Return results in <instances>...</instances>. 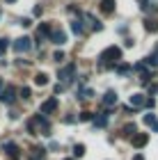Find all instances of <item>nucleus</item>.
<instances>
[{
	"label": "nucleus",
	"instance_id": "f257e3e1",
	"mask_svg": "<svg viewBox=\"0 0 158 160\" xmlns=\"http://www.w3.org/2000/svg\"><path fill=\"white\" fill-rule=\"evenodd\" d=\"M37 128H41V135H51V123H48V119L44 114H34V117L28 121V130H30V133H34Z\"/></svg>",
	"mask_w": 158,
	"mask_h": 160
},
{
	"label": "nucleus",
	"instance_id": "f03ea898",
	"mask_svg": "<svg viewBox=\"0 0 158 160\" xmlns=\"http://www.w3.org/2000/svg\"><path fill=\"white\" fill-rule=\"evenodd\" d=\"M119 60H121V48L119 46H110L101 53V62H105V64H117Z\"/></svg>",
	"mask_w": 158,
	"mask_h": 160
},
{
	"label": "nucleus",
	"instance_id": "7ed1b4c3",
	"mask_svg": "<svg viewBox=\"0 0 158 160\" xmlns=\"http://www.w3.org/2000/svg\"><path fill=\"white\" fill-rule=\"evenodd\" d=\"M12 48L16 50V53H25V50L32 48V39L30 37H21V39H16V41L12 43Z\"/></svg>",
	"mask_w": 158,
	"mask_h": 160
},
{
	"label": "nucleus",
	"instance_id": "20e7f679",
	"mask_svg": "<svg viewBox=\"0 0 158 160\" xmlns=\"http://www.w3.org/2000/svg\"><path fill=\"white\" fill-rule=\"evenodd\" d=\"M57 105H60V103H57V98H55V96H51L48 101H44V103H41L39 110H41V114L46 117V114H51V112H55V110H57Z\"/></svg>",
	"mask_w": 158,
	"mask_h": 160
},
{
	"label": "nucleus",
	"instance_id": "39448f33",
	"mask_svg": "<svg viewBox=\"0 0 158 160\" xmlns=\"http://www.w3.org/2000/svg\"><path fill=\"white\" fill-rule=\"evenodd\" d=\"M57 76H60V80H64V82H67V80L71 82V80H74V76H76V64H69V67H64Z\"/></svg>",
	"mask_w": 158,
	"mask_h": 160
},
{
	"label": "nucleus",
	"instance_id": "423d86ee",
	"mask_svg": "<svg viewBox=\"0 0 158 160\" xmlns=\"http://www.w3.org/2000/svg\"><path fill=\"white\" fill-rule=\"evenodd\" d=\"M131 142H133V147H135V149H142V147H147L149 135H147V133H138V135H133V137H131Z\"/></svg>",
	"mask_w": 158,
	"mask_h": 160
},
{
	"label": "nucleus",
	"instance_id": "0eeeda50",
	"mask_svg": "<svg viewBox=\"0 0 158 160\" xmlns=\"http://www.w3.org/2000/svg\"><path fill=\"white\" fill-rule=\"evenodd\" d=\"M3 149L7 151V156H9L12 160H18V158H21V151H18V147H16V144H14V142H7V144H5Z\"/></svg>",
	"mask_w": 158,
	"mask_h": 160
},
{
	"label": "nucleus",
	"instance_id": "6e6552de",
	"mask_svg": "<svg viewBox=\"0 0 158 160\" xmlns=\"http://www.w3.org/2000/svg\"><path fill=\"white\" fill-rule=\"evenodd\" d=\"M14 98H16V89H14V87H7V89L0 94V101H5V103H14Z\"/></svg>",
	"mask_w": 158,
	"mask_h": 160
},
{
	"label": "nucleus",
	"instance_id": "1a4fd4ad",
	"mask_svg": "<svg viewBox=\"0 0 158 160\" xmlns=\"http://www.w3.org/2000/svg\"><path fill=\"white\" fill-rule=\"evenodd\" d=\"M48 39H51L53 43H57V46H62V43L67 41V34H64L62 30H53V32H51V37H48Z\"/></svg>",
	"mask_w": 158,
	"mask_h": 160
},
{
	"label": "nucleus",
	"instance_id": "9d476101",
	"mask_svg": "<svg viewBox=\"0 0 158 160\" xmlns=\"http://www.w3.org/2000/svg\"><path fill=\"white\" fill-rule=\"evenodd\" d=\"M85 21H87V23H89V28H92V30H94V32H101V30H103V25L99 23V21H96L94 16H92V14H85Z\"/></svg>",
	"mask_w": 158,
	"mask_h": 160
},
{
	"label": "nucleus",
	"instance_id": "9b49d317",
	"mask_svg": "<svg viewBox=\"0 0 158 160\" xmlns=\"http://www.w3.org/2000/svg\"><path fill=\"white\" fill-rule=\"evenodd\" d=\"M99 9H101L103 14H112V12H115V0H101Z\"/></svg>",
	"mask_w": 158,
	"mask_h": 160
},
{
	"label": "nucleus",
	"instance_id": "f8f14e48",
	"mask_svg": "<svg viewBox=\"0 0 158 160\" xmlns=\"http://www.w3.org/2000/svg\"><path fill=\"white\" fill-rule=\"evenodd\" d=\"M94 126H96V128H105V126H108V112L96 114V117H94Z\"/></svg>",
	"mask_w": 158,
	"mask_h": 160
},
{
	"label": "nucleus",
	"instance_id": "ddd939ff",
	"mask_svg": "<svg viewBox=\"0 0 158 160\" xmlns=\"http://www.w3.org/2000/svg\"><path fill=\"white\" fill-rule=\"evenodd\" d=\"M145 96H142V94H133V96H131V108H142V105H145Z\"/></svg>",
	"mask_w": 158,
	"mask_h": 160
},
{
	"label": "nucleus",
	"instance_id": "4468645a",
	"mask_svg": "<svg viewBox=\"0 0 158 160\" xmlns=\"http://www.w3.org/2000/svg\"><path fill=\"white\" fill-rule=\"evenodd\" d=\"M103 103H105L108 108H110V105H115V103H117V94H115L112 89H110V92H105V96H103Z\"/></svg>",
	"mask_w": 158,
	"mask_h": 160
},
{
	"label": "nucleus",
	"instance_id": "2eb2a0df",
	"mask_svg": "<svg viewBox=\"0 0 158 160\" xmlns=\"http://www.w3.org/2000/svg\"><path fill=\"white\" fill-rule=\"evenodd\" d=\"M34 85H37V87H46L48 85V76L46 73H37V76H34Z\"/></svg>",
	"mask_w": 158,
	"mask_h": 160
},
{
	"label": "nucleus",
	"instance_id": "dca6fc26",
	"mask_svg": "<svg viewBox=\"0 0 158 160\" xmlns=\"http://www.w3.org/2000/svg\"><path fill=\"white\" fill-rule=\"evenodd\" d=\"M51 25H48V23H41L39 25V37H51Z\"/></svg>",
	"mask_w": 158,
	"mask_h": 160
},
{
	"label": "nucleus",
	"instance_id": "f3484780",
	"mask_svg": "<svg viewBox=\"0 0 158 160\" xmlns=\"http://www.w3.org/2000/svg\"><path fill=\"white\" fill-rule=\"evenodd\" d=\"M121 133H124L126 137H133L135 135V123H126V126L121 128Z\"/></svg>",
	"mask_w": 158,
	"mask_h": 160
},
{
	"label": "nucleus",
	"instance_id": "a211bd4d",
	"mask_svg": "<svg viewBox=\"0 0 158 160\" xmlns=\"http://www.w3.org/2000/svg\"><path fill=\"white\" fill-rule=\"evenodd\" d=\"M145 28H147V32H158V23H156V21H151V18L145 21Z\"/></svg>",
	"mask_w": 158,
	"mask_h": 160
},
{
	"label": "nucleus",
	"instance_id": "6ab92c4d",
	"mask_svg": "<svg viewBox=\"0 0 158 160\" xmlns=\"http://www.w3.org/2000/svg\"><path fill=\"white\" fill-rule=\"evenodd\" d=\"M74 156L76 158H83L85 156V144H74Z\"/></svg>",
	"mask_w": 158,
	"mask_h": 160
},
{
	"label": "nucleus",
	"instance_id": "aec40b11",
	"mask_svg": "<svg viewBox=\"0 0 158 160\" xmlns=\"http://www.w3.org/2000/svg\"><path fill=\"white\" fill-rule=\"evenodd\" d=\"M71 30H74V34H83V23L80 21H71Z\"/></svg>",
	"mask_w": 158,
	"mask_h": 160
},
{
	"label": "nucleus",
	"instance_id": "412c9836",
	"mask_svg": "<svg viewBox=\"0 0 158 160\" xmlns=\"http://www.w3.org/2000/svg\"><path fill=\"white\" fill-rule=\"evenodd\" d=\"M142 64H145V67H156V64H158V60H156V57L154 55H149V57H145V60H142Z\"/></svg>",
	"mask_w": 158,
	"mask_h": 160
},
{
	"label": "nucleus",
	"instance_id": "4be33fe9",
	"mask_svg": "<svg viewBox=\"0 0 158 160\" xmlns=\"http://www.w3.org/2000/svg\"><path fill=\"white\" fill-rule=\"evenodd\" d=\"M115 69H117V73H119V76H126L128 71H131V67H128V64H117Z\"/></svg>",
	"mask_w": 158,
	"mask_h": 160
},
{
	"label": "nucleus",
	"instance_id": "5701e85b",
	"mask_svg": "<svg viewBox=\"0 0 158 160\" xmlns=\"http://www.w3.org/2000/svg\"><path fill=\"white\" fill-rule=\"evenodd\" d=\"M78 121H94V114H89V112H80V114H78Z\"/></svg>",
	"mask_w": 158,
	"mask_h": 160
},
{
	"label": "nucleus",
	"instance_id": "b1692460",
	"mask_svg": "<svg viewBox=\"0 0 158 160\" xmlns=\"http://www.w3.org/2000/svg\"><path fill=\"white\" fill-rule=\"evenodd\" d=\"M142 121H145L147 126H154V121H156V114H151V112H149V114H145V117H142Z\"/></svg>",
	"mask_w": 158,
	"mask_h": 160
},
{
	"label": "nucleus",
	"instance_id": "393cba45",
	"mask_svg": "<svg viewBox=\"0 0 158 160\" xmlns=\"http://www.w3.org/2000/svg\"><path fill=\"white\" fill-rule=\"evenodd\" d=\"M18 94H21V98H30V94H32V92H30V87H21V92H18Z\"/></svg>",
	"mask_w": 158,
	"mask_h": 160
},
{
	"label": "nucleus",
	"instance_id": "a878e982",
	"mask_svg": "<svg viewBox=\"0 0 158 160\" xmlns=\"http://www.w3.org/2000/svg\"><path fill=\"white\" fill-rule=\"evenodd\" d=\"M7 48H9V39H0V53H5Z\"/></svg>",
	"mask_w": 158,
	"mask_h": 160
},
{
	"label": "nucleus",
	"instance_id": "bb28decb",
	"mask_svg": "<svg viewBox=\"0 0 158 160\" xmlns=\"http://www.w3.org/2000/svg\"><path fill=\"white\" fill-rule=\"evenodd\" d=\"M53 60H55V62H62V60H64V53H62V50H55V53H53Z\"/></svg>",
	"mask_w": 158,
	"mask_h": 160
},
{
	"label": "nucleus",
	"instance_id": "cd10ccee",
	"mask_svg": "<svg viewBox=\"0 0 158 160\" xmlns=\"http://www.w3.org/2000/svg\"><path fill=\"white\" fill-rule=\"evenodd\" d=\"M92 94H94V92H92V89H83V92H80V98H89V96H92Z\"/></svg>",
	"mask_w": 158,
	"mask_h": 160
},
{
	"label": "nucleus",
	"instance_id": "c85d7f7f",
	"mask_svg": "<svg viewBox=\"0 0 158 160\" xmlns=\"http://www.w3.org/2000/svg\"><path fill=\"white\" fill-rule=\"evenodd\" d=\"M154 103H156L154 98H147V101H145V105H147V108H154Z\"/></svg>",
	"mask_w": 158,
	"mask_h": 160
},
{
	"label": "nucleus",
	"instance_id": "c756f323",
	"mask_svg": "<svg viewBox=\"0 0 158 160\" xmlns=\"http://www.w3.org/2000/svg\"><path fill=\"white\" fill-rule=\"evenodd\" d=\"M74 121H78L76 117H64V123H74Z\"/></svg>",
	"mask_w": 158,
	"mask_h": 160
},
{
	"label": "nucleus",
	"instance_id": "7c9ffc66",
	"mask_svg": "<svg viewBox=\"0 0 158 160\" xmlns=\"http://www.w3.org/2000/svg\"><path fill=\"white\" fill-rule=\"evenodd\" d=\"M133 160H145V158H142V156L138 153V156H133Z\"/></svg>",
	"mask_w": 158,
	"mask_h": 160
},
{
	"label": "nucleus",
	"instance_id": "2f4dec72",
	"mask_svg": "<svg viewBox=\"0 0 158 160\" xmlns=\"http://www.w3.org/2000/svg\"><path fill=\"white\" fill-rule=\"evenodd\" d=\"M5 2H16V0H5Z\"/></svg>",
	"mask_w": 158,
	"mask_h": 160
},
{
	"label": "nucleus",
	"instance_id": "473e14b6",
	"mask_svg": "<svg viewBox=\"0 0 158 160\" xmlns=\"http://www.w3.org/2000/svg\"><path fill=\"white\" fill-rule=\"evenodd\" d=\"M64 160H74V158H64Z\"/></svg>",
	"mask_w": 158,
	"mask_h": 160
},
{
	"label": "nucleus",
	"instance_id": "72a5a7b5",
	"mask_svg": "<svg viewBox=\"0 0 158 160\" xmlns=\"http://www.w3.org/2000/svg\"><path fill=\"white\" fill-rule=\"evenodd\" d=\"M156 53H158V46H156Z\"/></svg>",
	"mask_w": 158,
	"mask_h": 160
}]
</instances>
